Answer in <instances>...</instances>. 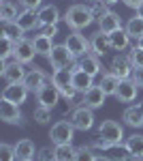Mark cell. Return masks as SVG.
<instances>
[{
    "label": "cell",
    "instance_id": "obj_1",
    "mask_svg": "<svg viewBox=\"0 0 143 161\" xmlns=\"http://www.w3.org/2000/svg\"><path fill=\"white\" fill-rule=\"evenodd\" d=\"M62 19L66 22V26H69L71 30H79V32H81L84 28H88L92 22H96L92 9L85 7V4H71V7L64 11V17H62Z\"/></svg>",
    "mask_w": 143,
    "mask_h": 161
},
{
    "label": "cell",
    "instance_id": "obj_2",
    "mask_svg": "<svg viewBox=\"0 0 143 161\" xmlns=\"http://www.w3.org/2000/svg\"><path fill=\"white\" fill-rule=\"evenodd\" d=\"M75 127H73L71 120H56L49 129V140L54 146H60V144H73V137H75Z\"/></svg>",
    "mask_w": 143,
    "mask_h": 161
},
{
    "label": "cell",
    "instance_id": "obj_3",
    "mask_svg": "<svg viewBox=\"0 0 143 161\" xmlns=\"http://www.w3.org/2000/svg\"><path fill=\"white\" fill-rule=\"evenodd\" d=\"M75 54H73L64 43H58V45H54V50L47 54V60L51 64V69H71L73 64H75Z\"/></svg>",
    "mask_w": 143,
    "mask_h": 161
},
{
    "label": "cell",
    "instance_id": "obj_4",
    "mask_svg": "<svg viewBox=\"0 0 143 161\" xmlns=\"http://www.w3.org/2000/svg\"><path fill=\"white\" fill-rule=\"evenodd\" d=\"M96 133H98V137H103L109 144H124V140H126L124 137V127L118 120H111V118H107V120H103L98 125Z\"/></svg>",
    "mask_w": 143,
    "mask_h": 161
},
{
    "label": "cell",
    "instance_id": "obj_5",
    "mask_svg": "<svg viewBox=\"0 0 143 161\" xmlns=\"http://www.w3.org/2000/svg\"><path fill=\"white\" fill-rule=\"evenodd\" d=\"M69 120L73 123V127H75L77 131H90V129L94 127V120H96L94 118V110L88 108V105H79V108L71 110Z\"/></svg>",
    "mask_w": 143,
    "mask_h": 161
},
{
    "label": "cell",
    "instance_id": "obj_6",
    "mask_svg": "<svg viewBox=\"0 0 143 161\" xmlns=\"http://www.w3.org/2000/svg\"><path fill=\"white\" fill-rule=\"evenodd\" d=\"M26 73H28V71H26L24 62L15 60V58H13L11 62L4 60L2 67H0V75H2V80H4L7 84H19V82H24Z\"/></svg>",
    "mask_w": 143,
    "mask_h": 161
},
{
    "label": "cell",
    "instance_id": "obj_7",
    "mask_svg": "<svg viewBox=\"0 0 143 161\" xmlns=\"http://www.w3.org/2000/svg\"><path fill=\"white\" fill-rule=\"evenodd\" d=\"M64 45H66V47H69L77 58H81V56H85V54H90V52H92V43H90V39H85L79 30H73L71 35H66Z\"/></svg>",
    "mask_w": 143,
    "mask_h": 161
},
{
    "label": "cell",
    "instance_id": "obj_8",
    "mask_svg": "<svg viewBox=\"0 0 143 161\" xmlns=\"http://www.w3.org/2000/svg\"><path fill=\"white\" fill-rule=\"evenodd\" d=\"M34 95H36V101H38V105H45V108H51V110L58 105L60 97H62V92H60L58 88L54 86V82H51V80H49V82H45V84L38 88Z\"/></svg>",
    "mask_w": 143,
    "mask_h": 161
},
{
    "label": "cell",
    "instance_id": "obj_9",
    "mask_svg": "<svg viewBox=\"0 0 143 161\" xmlns=\"http://www.w3.org/2000/svg\"><path fill=\"white\" fill-rule=\"evenodd\" d=\"M132 62H130V58H128V54H115L113 58H111V64H109V71L113 75H118L120 80H128L132 75Z\"/></svg>",
    "mask_w": 143,
    "mask_h": 161
},
{
    "label": "cell",
    "instance_id": "obj_10",
    "mask_svg": "<svg viewBox=\"0 0 143 161\" xmlns=\"http://www.w3.org/2000/svg\"><path fill=\"white\" fill-rule=\"evenodd\" d=\"M36 56V50H34V43H32V39H19V41H15V52H13V58L19 62H24V64H30V62L34 60Z\"/></svg>",
    "mask_w": 143,
    "mask_h": 161
},
{
    "label": "cell",
    "instance_id": "obj_11",
    "mask_svg": "<svg viewBox=\"0 0 143 161\" xmlns=\"http://www.w3.org/2000/svg\"><path fill=\"white\" fill-rule=\"evenodd\" d=\"M28 95H30V90L26 88L24 82H19V84H7L0 99H7V101H11V103H15V105H22V103H26Z\"/></svg>",
    "mask_w": 143,
    "mask_h": 161
},
{
    "label": "cell",
    "instance_id": "obj_12",
    "mask_svg": "<svg viewBox=\"0 0 143 161\" xmlns=\"http://www.w3.org/2000/svg\"><path fill=\"white\" fill-rule=\"evenodd\" d=\"M0 120L7 125H24V116L19 112V105H15L7 99H0Z\"/></svg>",
    "mask_w": 143,
    "mask_h": 161
},
{
    "label": "cell",
    "instance_id": "obj_13",
    "mask_svg": "<svg viewBox=\"0 0 143 161\" xmlns=\"http://www.w3.org/2000/svg\"><path fill=\"white\" fill-rule=\"evenodd\" d=\"M51 82H54V86L62 92V97L69 95L71 90H75V88H73V69H54Z\"/></svg>",
    "mask_w": 143,
    "mask_h": 161
},
{
    "label": "cell",
    "instance_id": "obj_14",
    "mask_svg": "<svg viewBox=\"0 0 143 161\" xmlns=\"http://www.w3.org/2000/svg\"><path fill=\"white\" fill-rule=\"evenodd\" d=\"M49 80H51V75H47L41 67H32V69L26 73L24 84H26V88H28L30 92H36V90L43 86L45 82H49Z\"/></svg>",
    "mask_w": 143,
    "mask_h": 161
},
{
    "label": "cell",
    "instance_id": "obj_15",
    "mask_svg": "<svg viewBox=\"0 0 143 161\" xmlns=\"http://www.w3.org/2000/svg\"><path fill=\"white\" fill-rule=\"evenodd\" d=\"M100 159L105 161H132L135 157L130 155V150L124 144H109L107 148L100 153Z\"/></svg>",
    "mask_w": 143,
    "mask_h": 161
},
{
    "label": "cell",
    "instance_id": "obj_16",
    "mask_svg": "<svg viewBox=\"0 0 143 161\" xmlns=\"http://www.w3.org/2000/svg\"><path fill=\"white\" fill-rule=\"evenodd\" d=\"M90 43H92V54H96L98 58H105L109 52H113V47H111V39H109V35H105L103 30L94 32L92 39H90Z\"/></svg>",
    "mask_w": 143,
    "mask_h": 161
},
{
    "label": "cell",
    "instance_id": "obj_17",
    "mask_svg": "<svg viewBox=\"0 0 143 161\" xmlns=\"http://www.w3.org/2000/svg\"><path fill=\"white\" fill-rule=\"evenodd\" d=\"M73 69V88L75 90H81V92H88L90 88L94 86V77L90 73H85L84 69H79V64L75 62L71 67Z\"/></svg>",
    "mask_w": 143,
    "mask_h": 161
},
{
    "label": "cell",
    "instance_id": "obj_18",
    "mask_svg": "<svg viewBox=\"0 0 143 161\" xmlns=\"http://www.w3.org/2000/svg\"><path fill=\"white\" fill-rule=\"evenodd\" d=\"M137 92H139V86L128 77V80H122L120 82L118 90H115V99L120 103H132V101L137 99Z\"/></svg>",
    "mask_w": 143,
    "mask_h": 161
},
{
    "label": "cell",
    "instance_id": "obj_19",
    "mask_svg": "<svg viewBox=\"0 0 143 161\" xmlns=\"http://www.w3.org/2000/svg\"><path fill=\"white\" fill-rule=\"evenodd\" d=\"M96 24H98V30H103L105 35H111V32H115L120 28H124V26H122V17H120L115 11L105 13L103 17L96 19Z\"/></svg>",
    "mask_w": 143,
    "mask_h": 161
},
{
    "label": "cell",
    "instance_id": "obj_20",
    "mask_svg": "<svg viewBox=\"0 0 143 161\" xmlns=\"http://www.w3.org/2000/svg\"><path fill=\"white\" fill-rule=\"evenodd\" d=\"M105 101H107V92L98 86V84H94V86H92V88H90V90L84 95V105L92 108V110L103 108V105H105Z\"/></svg>",
    "mask_w": 143,
    "mask_h": 161
},
{
    "label": "cell",
    "instance_id": "obj_21",
    "mask_svg": "<svg viewBox=\"0 0 143 161\" xmlns=\"http://www.w3.org/2000/svg\"><path fill=\"white\" fill-rule=\"evenodd\" d=\"M38 22H41V28H45V26H58L60 22V11L56 4H43L41 9H38Z\"/></svg>",
    "mask_w": 143,
    "mask_h": 161
},
{
    "label": "cell",
    "instance_id": "obj_22",
    "mask_svg": "<svg viewBox=\"0 0 143 161\" xmlns=\"http://www.w3.org/2000/svg\"><path fill=\"white\" fill-rule=\"evenodd\" d=\"M79 69H84L85 73H90L92 77H96V75H100V71H103V64H100V58L96 56V54H85V56H81L79 58Z\"/></svg>",
    "mask_w": 143,
    "mask_h": 161
},
{
    "label": "cell",
    "instance_id": "obj_23",
    "mask_svg": "<svg viewBox=\"0 0 143 161\" xmlns=\"http://www.w3.org/2000/svg\"><path fill=\"white\" fill-rule=\"evenodd\" d=\"M15 146V155H17V161L19 159H34L36 157V146H34V142L30 140V137H22L19 142H15L13 144Z\"/></svg>",
    "mask_w": 143,
    "mask_h": 161
},
{
    "label": "cell",
    "instance_id": "obj_24",
    "mask_svg": "<svg viewBox=\"0 0 143 161\" xmlns=\"http://www.w3.org/2000/svg\"><path fill=\"white\" fill-rule=\"evenodd\" d=\"M15 22L22 26L26 32L41 28V22H38V13H36V11H30V9H22V13L17 15V19H15Z\"/></svg>",
    "mask_w": 143,
    "mask_h": 161
},
{
    "label": "cell",
    "instance_id": "obj_25",
    "mask_svg": "<svg viewBox=\"0 0 143 161\" xmlns=\"http://www.w3.org/2000/svg\"><path fill=\"white\" fill-rule=\"evenodd\" d=\"M122 120L126 127H132V129H141L143 127V112L139 105H130L126 108L124 114H122Z\"/></svg>",
    "mask_w": 143,
    "mask_h": 161
},
{
    "label": "cell",
    "instance_id": "obj_26",
    "mask_svg": "<svg viewBox=\"0 0 143 161\" xmlns=\"http://www.w3.org/2000/svg\"><path fill=\"white\" fill-rule=\"evenodd\" d=\"M109 39H111L113 52H124V50L130 47V35L126 32V28H120V30H115V32H111Z\"/></svg>",
    "mask_w": 143,
    "mask_h": 161
},
{
    "label": "cell",
    "instance_id": "obj_27",
    "mask_svg": "<svg viewBox=\"0 0 143 161\" xmlns=\"http://www.w3.org/2000/svg\"><path fill=\"white\" fill-rule=\"evenodd\" d=\"M19 13H22L19 11V2H13V0L0 2V19L2 22H15Z\"/></svg>",
    "mask_w": 143,
    "mask_h": 161
},
{
    "label": "cell",
    "instance_id": "obj_28",
    "mask_svg": "<svg viewBox=\"0 0 143 161\" xmlns=\"http://www.w3.org/2000/svg\"><path fill=\"white\" fill-rule=\"evenodd\" d=\"M120 80L118 75H113L111 71L109 73H105L103 77H100V82H98V86L103 88L105 92H107V97H115V90H118V86H120Z\"/></svg>",
    "mask_w": 143,
    "mask_h": 161
},
{
    "label": "cell",
    "instance_id": "obj_29",
    "mask_svg": "<svg viewBox=\"0 0 143 161\" xmlns=\"http://www.w3.org/2000/svg\"><path fill=\"white\" fill-rule=\"evenodd\" d=\"M32 43H34V50H36V54H43V56H47L49 52L54 50V39H51V37H47V35H43V32L34 35Z\"/></svg>",
    "mask_w": 143,
    "mask_h": 161
},
{
    "label": "cell",
    "instance_id": "obj_30",
    "mask_svg": "<svg viewBox=\"0 0 143 161\" xmlns=\"http://www.w3.org/2000/svg\"><path fill=\"white\" fill-rule=\"evenodd\" d=\"M124 146L130 150L132 157H143V136L141 133H132L124 140Z\"/></svg>",
    "mask_w": 143,
    "mask_h": 161
},
{
    "label": "cell",
    "instance_id": "obj_31",
    "mask_svg": "<svg viewBox=\"0 0 143 161\" xmlns=\"http://www.w3.org/2000/svg\"><path fill=\"white\" fill-rule=\"evenodd\" d=\"M24 28L17 24V22H2V37H9L13 41H19L24 39Z\"/></svg>",
    "mask_w": 143,
    "mask_h": 161
},
{
    "label": "cell",
    "instance_id": "obj_32",
    "mask_svg": "<svg viewBox=\"0 0 143 161\" xmlns=\"http://www.w3.org/2000/svg\"><path fill=\"white\" fill-rule=\"evenodd\" d=\"M124 28H126V32L130 35V39L139 41V37H143V17H139V15L130 17V19L126 22Z\"/></svg>",
    "mask_w": 143,
    "mask_h": 161
},
{
    "label": "cell",
    "instance_id": "obj_33",
    "mask_svg": "<svg viewBox=\"0 0 143 161\" xmlns=\"http://www.w3.org/2000/svg\"><path fill=\"white\" fill-rule=\"evenodd\" d=\"M100 155L92 148V144H84L77 148V155H75V161H98Z\"/></svg>",
    "mask_w": 143,
    "mask_h": 161
},
{
    "label": "cell",
    "instance_id": "obj_34",
    "mask_svg": "<svg viewBox=\"0 0 143 161\" xmlns=\"http://www.w3.org/2000/svg\"><path fill=\"white\" fill-rule=\"evenodd\" d=\"M75 155H77V148L73 144H60V146H56L58 161H75Z\"/></svg>",
    "mask_w": 143,
    "mask_h": 161
},
{
    "label": "cell",
    "instance_id": "obj_35",
    "mask_svg": "<svg viewBox=\"0 0 143 161\" xmlns=\"http://www.w3.org/2000/svg\"><path fill=\"white\" fill-rule=\"evenodd\" d=\"M34 123L38 125H49L51 123V108H45V105H36L34 114H32Z\"/></svg>",
    "mask_w": 143,
    "mask_h": 161
},
{
    "label": "cell",
    "instance_id": "obj_36",
    "mask_svg": "<svg viewBox=\"0 0 143 161\" xmlns=\"http://www.w3.org/2000/svg\"><path fill=\"white\" fill-rule=\"evenodd\" d=\"M84 95L85 92H81V90H71L69 95H64V101H66V105L71 110H75V108L84 105Z\"/></svg>",
    "mask_w": 143,
    "mask_h": 161
},
{
    "label": "cell",
    "instance_id": "obj_37",
    "mask_svg": "<svg viewBox=\"0 0 143 161\" xmlns=\"http://www.w3.org/2000/svg\"><path fill=\"white\" fill-rule=\"evenodd\" d=\"M36 161H58V157H56V146H43V148H38Z\"/></svg>",
    "mask_w": 143,
    "mask_h": 161
},
{
    "label": "cell",
    "instance_id": "obj_38",
    "mask_svg": "<svg viewBox=\"0 0 143 161\" xmlns=\"http://www.w3.org/2000/svg\"><path fill=\"white\" fill-rule=\"evenodd\" d=\"M13 52H15V41L9 37H2V54H0V58H2V62L9 60L13 56Z\"/></svg>",
    "mask_w": 143,
    "mask_h": 161
},
{
    "label": "cell",
    "instance_id": "obj_39",
    "mask_svg": "<svg viewBox=\"0 0 143 161\" xmlns=\"http://www.w3.org/2000/svg\"><path fill=\"white\" fill-rule=\"evenodd\" d=\"M128 58H130V62H132L135 69H137V67H143V47L132 45L130 52H128Z\"/></svg>",
    "mask_w": 143,
    "mask_h": 161
},
{
    "label": "cell",
    "instance_id": "obj_40",
    "mask_svg": "<svg viewBox=\"0 0 143 161\" xmlns=\"http://www.w3.org/2000/svg\"><path fill=\"white\" fill-rule=\"evenodd\" d=\"M15 159H17V155H15V146L7 144V142H2V144H0V161H15Z\"/></svg>",
    "mask_w": 143,
    "mask_h": 161
},
{
    "label": "cell",
    "instance_id": "obj_41",
    "mask_svg": "<svg viewBox=\"0 0 143 161\" xmlns=\"http://www.w3.org/2000/svg\"><path fill=\"white\" fill-rule=\"evenodd\" d=\"M90 9H92V13H94L96 19H98V17H103L105 13L111 11V9H109V4H105L103 0H92V2H90Z\"/></svg>",
    "mask_w": 143,
    "mask_h": 161
},
{
    "label": "cell",
    "instance_id": "obj_42",
    "mask_svg": "<svg viewBox=\"0 0 143 161\" xmlns=\"http://www.w3.org/2000/svg\"><path fill=\"white\" fill-rule=\"evenodd\" d=\"M22 9H30V11H38L43 7V0H17Z\"/></svg>",
    "mask_w": 143,
    "mask_h": 161
},
{
    "label": "cell",
    "instance_id": "obj_43",
    "mask_svg": "<svg viewBox=\"0 0 143 161\" xmlns=\"http://www.w3.org/2000/svg\"><path fill=\"white\" fill-rule=\"evenodd\" d=\"M130 80L137 84L139 88H143V67H137V69H132V75Z\"/></svg>",
    "mask_w": 143,
    "mask_h": 161
},
{
    "label": "cell",
    "instance_id": "obj_44",
    "mask_svg": "<svg viewBox=\"0 0 143 161\" xmlns=\"http://www.w3.org/2000/svg\"><path fill=\"white\" fill-rule=\"evenodd\" d=\"M41 32H43V35H47V37H56V35H58V26H45V28H41Z\"/></svg>",
    "mask_w": 143,
    "mask_h": 161
},
{
    "label": "cell",
    "instance_id": "obj_45",
    "mask_svg": "<svg viewBox=\"0 0 143 161\" xmlns=\"http://www.w3.org/2000/svg\"><path fill=\"white\" fill-rule=\"evenodd\" d=\"M122 2H124V4H126V7H128V9H137V7H139V2H141V0H122Z\"/></svg>",
    "mask_w": 143,
    "mask_h": 161
},
{
    "label": "cell",
    "instance_id": "obj_46",
    "mask_svg": "<svg viewBox=\"0 0 143 161\" xmlns=\"http://www.w3.org/2000/svg\"><path fill=\"white\" fill-rule=\"evenodd\" d=\"M135 11H137V15H139V17H143V0L139 2V7H137Z\"/></svg>",
    "mask_w": 143,
    "mask_h": 161
},
{
    "label": "cell",
    "instance_id": "obj_47",
    "mask_svg": "<svg viewBox=\"0 0 143 161\" xmlns=\"http://www.w3.org/2000/svg\"><path fill=\"white\" fill-rule=\"evenodd\" d=\"M103 2H105V4H109V7H111V4H115V2H120V0H103Z\"/></svg>",
    "mask_w": 143,
    "mask_h": 161
},
{
    "label": "cell",
    "instance_id": "obj_48",
    "mask_svg": "<svg viewBox=\"0 0 143 161\" xmlns=\"http://www.w3.org/2000/svg\"><path fill=\"white\" fill-rule=\"evenodd\" d=\"M137 45H139V47H143V37H139V41H137Z\"/></svg>",
    "mask_w": 143,
    "mask_h": 161
},
{
    "label": "cell",
    "instance_id": "obj_49",
    "mask_svg": "<svg viewBox=\"0 0 143 161\" xmlns=\"http://www.w3.org/2000/svg\"><path fill=\"white\" fill-rule=\"evenodd\" d=\"M132 161H143V157H135V159H132Z\"/></svg>",
    "mask_w": 143,
    "mask_h": 161
},
{
    "label": "cell",
    "instance_id": "obj_50",
    "mask_svg": "<svg viewBox=\"0 0 143 161\" xmlns=\"http://www.w3.org/2000/svg\"><path fill=\"white\" fill-rule=\"evenodd\" d=\"M137 105H139V108H141V112H143V101H141V103H137Z\"/></svg>",
    "mask_w": 143,
    "mask_h": 161
},
{
    "label": "cell",
    "instance_id": "obj_51",
    "mask_svg": "<svg viewBox=\"0 0 143 161\" xmlns=\"http://www.w3.org/2000/svg\"><path fill=\"white\" fill-rule=\"evenodd\" d=\"M19 161H34V159H19Z\"/></svg>",
    "mask_w": 143,
    "mask_h": 161
},
{
    "label": "cell",
    "instance_id": "obj_52",
    "mask_svg": "<svg viewBox=\"0 0 143 161\" xmlns=\"http://www.w3.org/2000/svg\"><path fill=\"white\" fill-rule=\"evenodd\" d=\"M2 2H4V0H2Z\"/></svg>",
    "mask_w": 143,
    "mask_h": 161
},
{
    "label": "cell",
    "instance_id": "obj_53",
    "mask_svg": "<svg viewBox=\"0 0 143 161\" xmlns=\"http://www.w3.org/2000/svg\"><path fill=\"white\" fill-rule=\"evenodd\" d=\"M90 2H92V0H90Z\"/></svg>",
    "mask_w": 143,
    "mask_h": 161
}]
</instances>
